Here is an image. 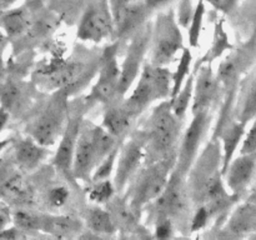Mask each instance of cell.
Wrapping results in <instances>:
<instances>
[{
    "instance_id": "19",
    "label": "cell",
    "mask_w": 256,
    "mask_h": 240,
    "mask_svg": "<svg viewBox=\"0 0 256 240\" xmlns=\"http://www.w3.org/2000/svg\"><path fill=\"white\" fill-rule=\"evenodd\" d=\"M256 172V152L240 154L230 162L224 172L225 185L232 194L242 195L254 179Z\"/></svg>"
},
{
    "instance_id": "44",
    "label": "cell",
    "mask_w": 256,
    "mask_h": 240,
    "mask_svg": "<svg viewBox=\"0 0 256 240\" xmlns=\"http://www.w3.org/2000/svg\"><path fill=\"white\" fill-rule=\"evenodd\" d=\"M142 2L146 5L148 9L152 12L155 10H162L168 5L172 4V2H175V0H142Z\"/></svg>"
},
{
    "instance_id": "10",
    "label": "cell",
    "mask_w": 256,
    "mask_h": 240,
    "mask_svg": "<svg viewBox=\"0 0 256 240\" xmlns=\"http://www.w3.org/2000/svg\"><path fill=\"white\" fill-rule=\"evenodd\" d=\"M150 35H152V22H146L129 39L130 42L128 45L126 54L120 65L119 89H118L120 99L126 96L142 72V64L146 62L145 58L149 52Z\"/></svg>"
},
{
    "instance_id": "39",
    "label": "cell",
    "mask_w": 256,
    "mask_h": 240,
    "mask_svg": "<svg viewBox=\"0 0 256 240\" xmlns=\"http://www.w3.org/2000/svg\"><path fill=\"white\" fill-rule=\"evenodd\" d=\"M152 224H154V230H152L154 238L156 239H168V238L174 236L176 226L169 218H160V219L155 220Z\"/></svg>"
},
{
    "instance_id": "31",
    "label": "cell",
    "mask_w": 256,
    "mask_h": 240,
    "mask_svg": "<svg viewBox=\"0 0 256 240\" xmlns=\"http://www.w3.org/2000/svg\"><path fill=\"white\" fill-rule=\"evenodd\" d=\"M192 92H194V74H190L180 92L172 99H170L172 112L179 119L184 120L186 116V112L192 102Z\"/></svg>"
},
{
    "instance_id": "29",
    "label": "cell",
    "mask_w": 256,
    "mask_h": 240,
    "mask_svg": "<svg viewBox=\"0 0 256 240\" xmlns=\"http://www.w3.org/2000/svg\"><path fill=\"white\" fill-rule=\"evenodd\" d=\"M42 219H44L42 212H34L26 208H16L12 212V225L26 235L28 232H42Z\"/></svg>"
},
{
    "instance_id": "22",
    "label": "cell",
    "mask_w": 256,
    "mask_h": 240,
    "mask_svg": "<svg viewBox=\"0 0 256 240\" xmlns=\"http://www.w3.org/2000/svg\"><path fill=\"white\" fill-rule=\"evenodd\" d=\"M224 230L232 236H245L256 232V202L238 205L230 214Z\"/></svg>"
},
{
    "instance_id": "40",
    "label": "cell",
    "mask_w": 256,
    "mask_h": 240,
    "mask_svg": "<svg viewBox=\"0 0 256 240\" xmlns=\"http://www.w3.org/2000/svg\"><path fill=\"white\" fill-rule=\"evenodd\" d=\"M252 124L248 132H245L240 148V154H250L256 152V118L252 120Z\"/></svg>"
},
{
    "instance_id": "26",
    "label": "cell",
    "mask_w": 256,
    "mask_h": 240,
    "mask_svg": "<svg viewBox=\"0 0 256 240\" xmlns=\"http://www.w3.org/2000/svg\"><path fill=\"white\" fill-rule=\"evenodd\" d=\"M84 220L88 229L96 235L110 236L118 232L112 214L109 212V210L102 208V205H89L84 212Z\"/></svg>"
},
{
    "instance_id": "2",
    "label": "cell",
    "mask_w": 256,
    "mask_h": 240,
    "mask_svg": "<svg viewBox=\"0 0 256 240\" xmlns=\"http://www.w3.org/2000/svg\"><path fill=\"white\" fill-rule=\"evenodd\" d=\"M118 144L116 138L108 132L102 125H96L86 119L82 120L72 159L74 180L88 184L98 164Z\"/></svg>"
},
{
    "instance_id": "12",
    "label": "cell",
    "mask_w": 256,
    "mask_h": 240,
    "mask_svg": "<svg viewBox=\"0 0 256 240\" xmlns=\"http://www.w3.org/2000/svg\"><path fill=\"white\" fill-rule=\"evenodd\" d=\"M212 124L210 110L198 112L192 114V119L184 130L176 148V162L175 168L182 174L188 175L190 168L199 155L202 142L209 132Z\"/></svg>"
},
{
    "instance_id": "18",
    "label": "cell",
    "mask_w": 256,
    "mask_h": 240,
    "mask_svg": "<svg viewBox=\"0 0 256 240\" xmlns=\"http://www.w3.org/2000/svg\"><path fill=\"white\" fill-rule=\"evenodd\" d=\"M38 88L34 82H28L18 78H6L0 82V106L12 115L25 112Z\"/></svg>"
},
{
    "instance_id": "9",
    "label": "cell",
    "mask_w": 256,
    "mask_h": 240,
    "mask_svg": "<svg viewBox=\"0 0 256 240\" xmlns=\"http://www.w3.org/2000/svg\"><path fill=\"white\" fill-rule=\"evenodd\" d=\"M119 42L115 40L108 45L102 52V58L98 64V79L90 89V92L85 98L88 104L90 102H100L102 105L119 100V78L120 64L119 56Z\"/></svg>"
},
{
    "instance_id": "6",
    "label": "cell",
    "mask_w": 256,
    "mask_h": 240,
    "mask_svg": "<svg viewBox=\"0 0 256 240\" xmlns=\"http://www.w3.org/2000/svg\"><path fill=\"white\" fill-rule=\"evenodd\" d=\"M184 48L182 28L175 18V10H162L152 22L149 44V62L158 66H168Z\"/></svg>"
},
{
    "instance_id": "7",
    "label": "cell",
    "mask_w": 256,
    "mask_h": 240,
    "mask_svg": "<svg viewBox=\"0 0 256 240\" xmlns=\"http://www.w3.org/2000/svg\"><path fill=\"white\" fill-rule=\"evenodd\" d=\"M189 202L190 195L188 190L186 175L174 166L170 172L165 189L154 202L145 208L144 212L149 215L152 222L160 218H169L176 226L178 222H182V219L188 218L192 219V214L188 212Z\"/></svg>"
},
{
    "instance_id": "1",
    "label": "cell",
    "mask_w": 256,
    "mask_h": 240,
    "mask_svg": "<svg viewBox=\"0 0 256 240\" xmlns=\"http://www.w3.org/2000/svg\"><path fill=\"white\" fill-rule=\"evenodd\" d=\"M184 120L175 116L170 99L159 102L142 130L145 142L144 165L159 162L176 152Z\"/></svg>"
},
{
    "instance_id": "16",
    "label": "cell",
    "mask_w": 256,
    "mask_h": 240,
    "mask_svg": "<svg viewBox=\"0 0 256 240\" xmlns=\"http://www.w3.org/2000/svg\"><path fill=\"white\" fill-rule=\"evenodd\" d=\"M10 152L16 166L24 174L35 172L49 156V148L35 142L32 136L25 134L24 136L12 138L10 144Z\"/></svg>"
},
{
    "instance_id": "41",
    "label": "cell",
    "mask_w": 256,
    "mask_h": 240,
    "mask_svg": "<svg viewBox=\"0 0 256 240\" xmlns=\"http://www.w3.org/2000/svg\"><path fill=\"white\" fill-rule=\"evenodd\" d=\"M12 224V212L8 202L0 200V230L10 226Z\"/></svg>"
},
{
    "instance_id": "28",
    "label": "cell",
    "mask_w": 256,
    "mask_h": 240,
    "mask_svg": "<svg viewBox=\"0 0 256 240\" xmlns=\"http://www.w3.org/2000/svg\"><path fill=\"white\" fill-rule=\"evenodd\" d=\"M232 49H234V45L230 42L229 35L224 28V19H219V22H215L212 45H210L209 50L205 52L204 56L198 62L196 68L202 64H212L215 60L222 58L225 52Z\"/></svg>"
},
{
    "instance_id": "27",
    "label": "cell",
    "mask_w": 256,
    "mask_h": 240,
    "mask_svg": "<svg viewBox=\"0 0 256 240\" xmlns=\"http://www.w3.org/2000/svg\"><path fill=\"white\" fill-rule=\"evenodd\" d=\"M246 60L248 52L245 50H239V52L225 58L220 62L216 72V78L220 84L224 85L225 88L232 86L246 66Z\"/></svg>"
},
{
    "instance_id": "30",
    "label": "cell",
    "mask_w": 256,
    "mask_h": 240,
    "mask_svg": "<svg viewBox=\"0 0 256 240\" xmlns=\"http://www.w3.org/2000/svg\"><path fill=\"white\" fill-rule=\"evenodd\" d=\"M192 54L190 48L184 46L180 54L179 62L176 65L175 72H172V92H170V99L175 96L180 92L184 82H186L188 76L192 74Z\"/></svg>"
},
{
    "instance_id": "17",
    "label": "cell",
    "mask_w": 256,
    "mask_h": 240,
    "mask_svg": "<svg viewBox=\"0 0 256 240\" xmlns=\"http://www.w3.org/2000/svg\"><path fill=\"white\" fill-rule=\"evenodd\" d=\"M219 80L212 70V64H202L194 72V92H192V112L212 110L218 96Z\"/></svg>"
},
{
    "instance_id": "24",
    "label": "cell",
    "mask_w": 256,
    "mask_h": 240,
    "mask_svg": "<svg viewBox=\"0 0 256 240\" xmlns=\"http://www.w3.org/2000/svg\"><path fill=\"white\" fill-rule=\"evenodd\" d=\"M32 25V12L28 6L10 8L0 12V29L8 39L19 38L30 30Z\"/></svg>"
},
{
    "instance_id": "5",
    "label": "cell",
    "mask_w": 256,
    "mask_h": 240,
    "mask_svg": "<svg viewBox=\"0 0 256 240\" xmlns=\"http://www.w3.org/2000/svg\"><path fill=\"white\" fill-rule=\"evenodd\" d=\"M70 92L66 89L52 92L46 104L25 126V134L50 148L59 142L69 119Z\"/></svg>"
},
{
    "instance_id": "37",
    "label": "cell",
    "mask_w": 256,
    "mask_h": 240,
    "mask_svg": "<svg viewBox=\"0 0 256 240\" xmlns=\"http://www.w3.org/2000/svg\"><path fill=\"white\" fill-rule=\"evenodd\" d=\"M195 6L192 4V0H179L178 2L176 10H175V18H176L178 24L182 29H188L190 22L194 15Z\"/></svg>"
},
{
    "instance_id": "35",
    "label": "cell",
    "mask_w": 256,
    "mask_h": 240,
    "mask_svg": "<svg viewBox=\"0 0 256 240\" xmlns=\"http://www.w3.org/2000/svg\"><path fill=\"white\" fill-rule=\"evenodd\" d=\"M122 142L102 160V162L98 164V166L95 168L94 172L92 174V179L90 182H98V180H104V179H110L112 174H114L115 165H116V159H118V152H119V148Z\"/></svg>"
},
{
    "instance_id": "3",
    "label": "cell",
    "mask_w": 256,
    "mask_h": 240,
    "mask_svg": "<svg viewBox=\"0 0 256 240\" xmlns=\"http://www.w3.org/2000/svg\"><path fill=\"white\" fill-rule=\"evenodd\" d=\"M175 162L176 152L159 162L142 165L130 180L124 198L138 218L142 216L145 208L154 202L165 189Z\"/></svg>"
},
{
    "instance_id": "47",
    "label": "cell",
    "mask_w": 256,
    "mask_h": 240,
    "mask_svg": "<svg viewBox=\"0 0 256 240\" xmlns=\"http://www.w3.org/2000/svg\"><path fill=\"white\" fill-rule=\"evenodd\" d=\"M6 42H8V36L4 34V32H2V30L0 29V52H2V48L5 46Z\"/></svg>"
},
{
    "instance_id": "23",
    "label": "cell",
    "mask_w": 256,
    "mask_h": 240,
    "mask_svg": "<svg viewBox=\"0 0 256 240\" xmlns=\"http://www.w3.org/2000/svg\"><path fill=\"white\" fill-rule=\"evenodd\" d=\"M246 124L240 120L226 122L222 125L219 132V138L222 140V172L224 176V172L226 170L228 165L234 159L235 152L238 150L239 145L242 144V138L245 135Z\"/></svg>"
},
{
    "instance_id": "14",
    "label": "cell",
    "mask_w": 256,
    "mask_h": 240,
    "mask_svg": "<svg viewBox=\"0 0 256 240\" xmlns=\"http://www.w3.org/2000/svg\"><path fill=\"white\" fill-rule=\"evenodd\" d=\"M145 142L142 130L136 132L129 140L122 142L118 152L114 170V182L116 194H122L138 170L144 165Z\"/></svg>"
},
{
    "instance_id": "38",
    "label": "cell",
    "mask_w": 256,
    "mask_h": 240,
    "mask_svg": "<svg viewBox=\"0 0 256 240\" xmlns=\"http://www.w3.org/2000/svg\"><path fill=\"white\" fill-rule=\"evenodd\" d=\"M212 216H210V212L208 210V208L205 205H199L196 206L195 212L192 214V219H190V232H202L205 228L209 225Z\"/></svg>"
},
{
    "instance_id": "11",
    "label": "cell",
    "mask_w": 256,
    "mask_h": 240,
    "mask_svg": "<svg viewBox=\"0 0 256 240\" xmlns=\"http://www.w3.org/2000/svg\"><path fill=\"white\" fill-rule=\"evenodd\" d=\"M114 19L108 0L92 2L82 12L76 28V38L82 42L102 44L114 40Z\"/></svg>"
},
{
    "instance_id": "45",
    "label": "cell",
    "mask_w": 256,
    "mask_h": 240,
    "mask_svg": "<svg viewBox=\"0 0 256 240\" xmlns=\"http://www.w3.org/2000/svg\"><path fill=\"white\" fill-rule=\"evenodd\" d=\"M10 120V114L4 109L2 106H0V132L5 129V126L8 125Z\"/></svg>"
},
{
    "instance_id": "48",
    "label": "cell",
    "mask_w": 256,
    "mask_h": 240,
    "mask_svg": "<svg viewBox=\"0 0 256 240\" xmlns=\"http://www.w3.org/2000/svg\"><path fill=\"white\" fill-rule=\"evenodd\" d=\"M2 72H4V59H2V55L0 52V75L2 74Z\"/></svg>"
},
{
    "instance_id": "21",
    "label": "cell",
    "mask_w": 256,
    "mask_h": 240,
    "mask_svg": "<svg viewBox=\"0 0 256 240\" xmlns=\"http://www.w3.org/2000/svg\"><path fill=\"white\" fill-rule=\"evenodd\" d=\"M134 119V115L125 108L122 100L120 102L115 100V102L105 105L102 126L112 136H115L116 139H122L130 129Z\"/></svg>"
},
{
    "instance_id": "43",
    "label": "cell",
    "mask_w": 256,
    "mask_h": 240,
    "mask_svg": "<svg viewBox=\"0 0 256 240\" xmlns=\"http://www.w3.org/2000/svg\"><path fill=\"white\" fill-rule=\"evenodd\" d=\"M204 2L212 4L216 10L228 12L235 4H236L238 0H204Z\"/></svg>"
},
{
    "instance_id": "42",
    "label": "cell",
    "mask_w": 256,
    "mask_h": 240,
    "mask_svg": "<svg viewBox=\"0 0 256 240\" xmlns=\"http://www.w3.org/2000/svg\"><path fill=\"white\" fill-rule=\"evenodd\" d=\"M134 2H136V0H108L110 12H112V19H116L128 6H129L130 4H132Z\"/></svg>"
},
{
    "instance_id": "25",
    "label": "cell",
    "mask_w": 256,
    "mask_h": 240,
    "mask_svg": "<svg viewBox=\"0 0 256 240\" xmlns=\"http://www.w3.org/2000/svg\"><path fill=\"white\" fill-rule=\"evenodd\" d=\"M82 230V222L72 215L44 214L42 232L55 238H72Z\"/></svg>"
},
{
    "instance_id": "46",
    "label": "cell",
    "mask_w": 256,
    "mask_h": 240,
    "mask_svg": "<svg viewBox=\"0 0 256 240\" xmlns=\"http://www.w3.org/2000/svg\"><path fill=\"white\" fill-rule=\"evenodd\" d=\"M19 0H0V12H5V10L10 9V8H14V5Z\"/></svg>"
},
{
    "instance_id": "36",
    "label": "cell",
    "mask_w": 256,
    "mask_h": 240,
    "mask_svg": "<svg viewBox=\"0 0 256 240\" xmlns=\"http://www.w3.org/2000/svg\"><path fill=\"white\" fill-rule=\"evenodd\" d=\"M69 188L64 186V185H54L46 190L45 202L52 209H60L69 202Z\"/></svg>"
},
{
    "instance_id": "32",
    "label": "cell",
    "mask_w": 256,
    "mask_h": 240,
    "mask_svg": "<svg viewBox=\"0 0 256 240\" xmlns=\"http://www.w3.org/2000/svg\"><path fill=\"white\" fill-rule=\"evenodd\" d=\"M116 195L114 182L110 179L89 182L86 186V196L92 204L106 205Z\"/></svg>"
},
{
    "instance_id": "33",
    "label": "cell",
    "mask_w": 256,
    "mask_h": 240,
    "mask_svg": "<svg viewBox=\"0 0 256 240\" xmlns=\"http://www.w3.org/2000/svg\"><path fill=\"white\" fill-rule=\"evenodd\" d=\"M206 14V6H205L204 0H199L195 6L194 15L188 26V39H189L190 48H198L200 42V35L202 32V24H204V18Z\"/></svg>"
},
{
    "instance_id": "20",
    "label": "cell",
    "mask_w": 256,
    "mask_h": 240,
    "mask_svg": "<svg viewBox=\"0 0 256 240\" xmlns=\"http://www.w3.org/2000/svg\"><path fill=\"white\" fill-rule=\"evenodd\" d=\"M150 12L142 0H136L130 4L116 19L114 20V40L124 42L129 40L138 30L142 29L149 19Z\"/></svg>"
},
{
    "instance_id": "34",
    "label": "cell",
    "mask_w": 256,
    "mask_h": 240,
    "mask_svg": "<svg viewBox=\"0 0 256 240\" xmlns=\"http://www.w3.org/2000/svg\"><path fill=\"white\" fill-rule=\"evenodd\" d=\"M256 118V76L252 79V84L248 88L246 92H245V96L242 99V108H240V112L238 114V120L245 122L248 125V122H252V119Z\"/></svg>"
},
{
    "instance_id": "13",
    "label": "cell",
    "mask_w": 256,
    "mask_h": 240,
    "mask_svg": "<svg viewBox=\"0 0 256 240\" xmlns=\"http://www.w3.org/2000/svg\"><path fill=\"white\" fill-rule=\"evenodd\" d=\"M0 200L19 208L34 202V192L25 182L24 172L16 166L10 152L0 154Z\"/></svg>"
},
{
    "instance_id": "4",
    "label": "cell",
    "mask_w": 256,
    "mask_h": 240,
    "mask_svg": "<svg viewBox=\"0 0 256 240\" xmlns=\"http://www.w3.org/2000/svg\"><path fill=\"white\" fill-rule=\"evenodd\" d=\"M172 92V72L168 66H158L146 60L136 79L134 89L122 104L136 119L152 102L170 99Z\"/></svg>"
},
{
    "instance_id": "8",
    "label": "cell",
    "mask_w": 256,
    "mask_h": 240,
    "mask_svg": "<svg viewBox=\"0 0 256 240\" xmlns=\"http://www.w3.org/2000/svg\"><path fill=\"white\" fill-rule=\"evenodd\" d=\"M84 62L76 60H66L54 56L42 62L32 74V82L42 90L66 89L72 95V89L78 82L86 78Z\"/></svg>"
},
{
    "instance_id": "15",
    "label": "cell",
    "mask_w": 256,
    "mask_h": 240,
    "mask_svg": "<svg viewBox=\"0 0 256 240\" xmlns=\"http://www.w3.org/2000/svg\"><path fill=\"white\" fill-rule=\"evenodd\" d=\"M82 120H84V115H82V108L79 106L76 112H72V109H70L66 126H65L62 136H60L59 145H58L54 158H52V165L55 166V169L70 182H74L72 159H74L75 146H76Z\"/></svg>"
}]
</instances>
